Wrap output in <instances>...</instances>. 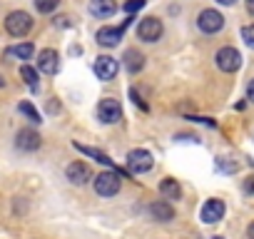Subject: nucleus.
I'll return each mask as SVG.
<instances>
[{"instance_id":"obj_1","label":"nucleus","mask_w":254,"mask_h":239,"mask_svg":"<svg viewBox=\"0 0 254 239\" xmlns=\"http://www.w3.org/2000/svg\"><path fill=\"white\" fill-rule=\"evenodd\" d=\"M5 30L13 35V38H23L33 30V18L25 13V10H13L8 18H5Z\"/></svg>"},{"instance_id":"obj_2","label":"nucleus","mask_w":254,"mask_h":239,"mask_svg":"<svg viewBox=\"0 0 254 239\" xmlns=\"http://www.w3.org/2000/svg\"><path fill=\"white\" fill-rule=\"evenodd\" d=\"M92 187H95V192H97L100 197H115V194L120 192V187H122V179H120L117 172H100V175L95 177Z\"/></svg>"},{"instance_id":"obj_3","label":"nucleus","mask_w":254,"mask_h":239,"mask_svg":"<svg viewBox=\"0 0 254 239\" xmlns=\"http://www.w3.org/2000/svg\"><path fill=\"white\" fill-rule=\"evenodd\" d=\"M197 25H199V30H202V33L214 35V33H219V30L224 28V15H222V13H217L214 8H207V10H202V13H199Z\"/></svg>"},{"instance_id":"obj_4","label":"nucleus","mask_w":254,"mask_h":239,"mask_svg":"<svg viewBox=\"0 0 254 239\" xmlns=\"http://www.w3.org/2000/svg\"><path fill=\"white\" fill-rule=\"evenodd\" d=\"M162 33H165V28H162V20H157V18H142L137 25V38L142 43H157L162 38Z\"/></svg>"},{"instance_id":"obj_5","label":"nucleus","mask_w":254,"mask_h":239,"mask_svg":"<svg viewBox=\"0 0 254 239\" xmlns=\"http://www.w3.org/2000/svg\"><path fill=\"white\" fill-rule=\"evenodd\" d=\"M152 165H155V160L147 150H132L127 155V167H130L132 175H145L152 170Z\"/></svg>"},{"instance_id":"obj_6","label":"nucleus","mask_w":254,"mask_h":239,"mask_svg":"<svg viewBox=\"0 0 254 239\" xmlns=\"http://www.w3.org/2000/svg\"><path fill=\"white\" fill-rule=\"evenodd\" d=\"M214 62L222 72H237L239 65H242V55L237 48H222L217 55H214Z\"/></svg>"},{"instance_id":"obj_7","label":"nucleus","mask_w":254,"mask_h":239,"mask_svg":"<svg viewBox=\"0 0 254 239\" xmlns=\"http://www.w3.org/2000/svg\"><path fill=\"white\" fill-rule=\"evenodd\" d=\"M120 115H122V110H120V102H117V100L105 97V100L97 102V117H100V122L115 125L117 120H120Z\"/></svg>"},{"instance_id":"obj_8","label":"nucleus","mask_w":254,"mask_h":239,"mask_svg":"<svg viewBox=\"0 0 254 239\" xmlns=\"http://www.w3.org/2000/svg\"><path fill=\"white\" fill-rule=\"evenodd\" d=\"M224 217V202L222 199H207L202 204V212H199V219L204 224H214Z\"/></svg>"},{"instance_id":"obj_9","label":"nucleus","mask_w":254,"mask_h":239,"mask_svg":"<svg viewBox=\"0 0 254 239\" xmlns=\"http://www.w3.org/2000/svg\"><path fill=\"white\" fill-rule=\"evenodd\" d=\"M38 70L45 72V75H55V72L60 70V58H58V53L50 50V48L40 50V53H38Z\"/></svg>"},{"instance_id":"obj_10","label":"nucleus","mask_w":254,"mask_h":239,"mask_svg":"<svg viewBox=\"0 0 254 239\" xmlns=\"http://www.w3.org/2000/svg\"><path fill=\"white\" fill-rule=\"evenodd\" d=\"M95 75H97V80H105V82L112 80L117 75V60L110 55H100L95 60Z\"/></svg>"},{"instance_id":"obj_11","label":"nucleus","mask_w":254,"mask_h":239,"mask_svg":"<svg viewBox=\"0 0 254 239\" xmlns=\"http://www.w3.org/2000/svg\"><path fill=\"white\" fill-rule=\"evenodd\" d=\"M65 175H67V179H70L72 184H77V187H82V184H87V182L92 179V172H90V167H87L85 162H72V165H67Z\"/></svg>"},{"instance_id":"obj_12","label":"nucleus","mask_w":254,"mask_h":239,"mask_svg":"<svg viewBox=\"0 0 254 239\" xmlns=\"http://www.w3.org/2000/svg\"><path fill=\"white\" fill-rule=\"evenodd\" d=\"M127 25V23H125ZM125 25L122 28H100L97 30V35H95V40H97V45H102V48H115L120 40H122V33H125Z\"/></svg>"},{"instance_id":"obj_13","label":"nucleus","mask_w":254,"mask_h":239,"mask_svg":"<svg viewBox=\"0 0 254 239\" xmlns=\"http://www.w3.org/2000/svg\"><path fill=\"white\" fill-rule=\"evenodd\" d=\"M15 145L18 150H25V152H33L40 147V135L35 130H20L18 137H15Z\"/></svg>"},{"instance_id":"obj_14","label":"nucleus","mask_w":254,"mask_h":239,"mask_svg":"<svg viewBox=\"0 0 254 239\" xmlns=\"http://www.w3.org/2000/svg\"><path fill=\"white\" fill-rule=\"evenodd\" d=\"M150 214H152L157 222H170V219H175V207H172L167 199H157V202L150 204Z\"/></svg>"},{"instance_id":"obj_15","label":"nucleus","mask_w":254,"mask_h":239,"mask_svg":"<svg viewBox=\"0 0 254 239\" xmlns=\"http://www.w3.org/2000/svg\"><path fill=\"white\" fill-rule=\"evenodd\" d=\"M115 10H117V5L112 0H90V13L95 18H110V15H115Z\"/></svg>"},{"instance_id":"obj_16","label":"nucleus","mask_w":254,"mask_h":239,"mask_svg":"<svg viewBox=\"0 0 254 239\" xmlns=\"http://www.w3.org/2000/svg\"><path fill=\"white\" fill-rule=\"evenodd\" d=\"M160 194H162L167 202H175V199H180V197H182V187L177 184V179L167 177V179H162V182H160Z\"/></svg>"},{"instance_id":"obj_17","label":"nucleus","mask_w":254,"mask_h":239,"mask_svg":"<svg viewBox=\"0 0 254 239\" xmlns=\"http://www.w3.org/2000/svg\"><path fill=\"white\" fill-rule=\"evenodd\" d=\"M125 67H127V72H130V75L140 72L145 67V55L137 53V50H127L125 53Z\"/></svg>"},{"instance_id":"obj_18","label":"nucleus","mask_w":254,"mask_h":239,"mask_svg":"<svg viewBox=\"0 0 254 239\" xmlns=\"http://www.w3.org/2000/svg\"><path fill=\"white\" fill-rule=\"evenodd\" d=\"M33 53H35V45H33V43H20V45L5 50V55H10V58H20V60H30Z\"/></svg>"},{"instance_id":"obj_19","label":"nucleus","mask_w":254,"mask_h":239,"mask_svg":"<svg viewBox=\"0 0 254 239\" xmlns=\"http://www.w3.org/2000/svg\"><path fill=\"white\" fill-rule=\"evenodd\" d=\"M75 150H80L82 155H87V157H92V160H97V162H102V165L112 167V160H110V157H107L105 152L95 150V147H85V145H77V142H75Z\"/></svg>"},{"instance_id":"obj_20","label":"nucleus","mask_w":254,"mask_h":239,"mask_svg":"<svg viewBox=\"0 0 254 239\" xmlns=\"http://www.w3.org/2000/svg\"><path fill=\"white\" fill-rule=\"evenodd\" d=\"M20 75H23V80H25V85H28L30 90H38V70H35V67L23 65V67H20Z\"/></svg>"},{"instance_id":"obj_21","label":"nucleus","mask_w":254,"mask_h":239,"mask_svg":"<svg viewBox=\"0 0 254 239\" xmlns=\"http://www.w3.org/2000/svg\"><path fill=\"white\" fill-rule=\"evenodd\" d=\"M18 110H20V112H23V115L30 120V122H40V112H38V110H35L30 102H20V105H18Z\"/></svg>"},{"instance_id":"obj_22","label":"nucleus","mask_w":254,"mask_h":239,"mask_svg":"<svg viewBox=\"0 0 254 239\" xmlns=\"http://www.w3.org/2000/svg\"><path fill=\"white\" fill-rule=\"evenodd\" d=\"M33 3H35V8H38V13H53L58 5H60V0H33Z\"/></svg>"},{"instance_id":"obj_23","label":"nucleus","mask_w":254,"mask_h":239,"mask_svg":"<svg viewBox=\"0 0 254 239\" xmlns=\"http://www.w3.org/2000/svg\"><path fill=\"white\" fill-rule=\"evenodd\" d=\"M242 40L247 43V48L254 50V25H244L242 28Z\"/></svg>"},{"instance_id":"obj_24","label":"nucleus","mask_w":254,"mask_h":239,"mask_svg":"<svg viewBox=\"0 0 254 239\" xmlns=\"http://www.w3.org/2000/svg\"><path fill=\"white\" fill-rule=\"evenodd\" d=\"M145 8V0H127V3H125V13H137V10H142Z\"/></svg>"},{"instance_id":"obj_25","label":"nucleus","mask_w":254,"mask_h":239,"mask_svg":"<svg viewBox=\"0 0 254 239\" xmlns=\"http://www.w3.org/2000/svg\"><path fill=\"white\" fill-rule=\"evenodd\" d=\"M244 192H247V194H252V192H254V175H252V177H247V182H244Z\"/></svg>"},{"instance_id":"obj_26","label":"nucleus","mask_w":254,"mask_h":239,"mask_svg":"<svg viewBox=\"0 0 254 239\" xmlns=\"http://www.w3.org/2000/svg\"><path fill=\"white\" fill-rule=\"evenodd\" d=\"M247 100H249V102H254V80L247 85Z\"/></svg>"},{"instance_id":"obj_27","label":"nucleus","mask_w":254,"mask_h":239,"mask_svg":"<svg viewBox=\"0 0 254 239\" xmlns=\"http://www.w3.org/2000/svg\"><path fill=\"white\" fill-rule=\"evenodd\" d=\"M247 10L254 15V0H247Z\"/></svg>"},{"instance_id":"obj_28","label":"nucleus","mask_w":254,"mask_h":239,"mask_svg":"<svg viewBox=\"0 0 254 239\" xmlns=\"http://www.w3.org/2000/svg\"><path fill=\"white\" fill-rule=\"evenodd\" d=\"M217 3H219V5H234L237 0H217Z\"/></svg>"},{"instance_id":"obj_29","label":"nucleus","mask_w":254,"mask_h":239,"mask_svg":"<svg viewBox=\"0 0 254 239\" xmlns=\"http://www.w3.org/2000/svg\"><path fill=\"white\" fill-rule=\"evenodd\" d=\"M247 234H249V239H254V222L249 224V229H247Z\"/></svg>"},{"instance_id":"obj_30","label":"nucleus","mask_w":254,"mask_h":239,"mask_svg":"<svg viewBox=\"0 0 254 239\" xmlns=\"http://www.w3.org/2000/svg\"><path fill=\"white\" fill-rule=\"evenodd\" d=\"M0 85H3V77H0Z\"/></svg>"},{"instance_id":"obj_31","label":"nucleus","mask_w":254,"mask_h":239,"mask_svg":"<svg viewBox=\"0 0 254 239\" xmlns=\"http://www.w3.org/2000/svg\"><path fill=\"white\" fill-rule=\"evenodd\" d=\"M214 239H222V237H214Z\"/></svg>"}]
</instances>
